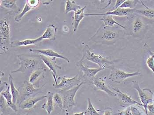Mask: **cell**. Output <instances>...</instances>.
I'll list each match as a JSON object with an SVG mask.
<instances>
[{
    "mask_svg": "<svg viewBox=\"0 0 154 115\" xmlns=\"http://www.w3.org/2000/svg\"><path fill=\"white\" fill-rule=\"evenodd\" d=\"M29 50L30 52L36 53V54H41V55H43V56L48 57L60 58V59L64 60L67 63H70V60L68 58L64 56H63V55H60L59 53L55 52V51H54V50H52V49H29Z\"/></svg>",
    "mask_w": 154,
    "mask_h": 115,
    "instance_id": "14",
    "label": "cell"
},
{
    "mask_svg": "<svg viewBox=\"0 0 154 115\" xmlns=\"http://www.w3.org/2000/svg\"><path fill=\"white\" fill-rule=\"evenodd\" d=\"M34 9V8H33L32 7L30 6V5L26 2V3L23 9L22 12H21L20 14L17 15V17H15V21H16V22H20V21H21V20L23 18L24 15H25L26 14V13L29 12L30 10Z\"/></svg>",
    "mask_w": 154,
    "mask_h": 115,
    "instance_id": "29",
    "label": "cell"
},
{
    "mask_svg": "<svg viewBox=\"0 0 154 115\" xmlns=\"http://www.w3.org/2000/svg\"><path fill=\"white\" fill-rule=\"evenodd\" d=\"M46 70L44 67H41L33 71L29 77V82L35 87H39L40 81L45 77V74Z\"/></svg>",
    "mask_w": 154,
    "mask_h": 115,
    "instance_id": "12",
    "label": "cell"
},
{
    "mask_svg": "<svg viewBox=\"0 0 154 115\" xmlns=\"http://www.w3.org/2000/svg\"><path fill=\"white\" fill-rule=\"evenodd\" d=\"M117 115H134L132 112V108L131 106L127 107L124 111H122L120 113L117 114Z\"/></svg>",
    "mask_w": 154,
    "mask_h": 115,
    "instance_id": "35",
    "label": "cell"
},
{
    "mask_svg": "<svg viewBox=\"0 0 154 115\" xmlns=\"http://www.w3.org/2000/svg\"><path fill=\"white\" fill-rule=\"evenodd\" d=\"M113 91L116 93L119 100L122 103L126 106H130L133 105H139L143 106L142 104L139 103L133 99L131 96L127 94L123 93L117 87L113 88Z\"/></svg>",
    "mask_w": 154,
    "mask_h": 115,
    "instance_id": "11",
    "label": "cell"
},
{
    "mask_svg": "<svg viewBox=\"0 0 154 115\" xmlns=\"http://www.w3.org/2000/svg\"><path fill=\"white\" fill-rule=\"evenodd\" d=\"M10 86H8L5 91L1 92L0 94L6 100L8 107L15 112H17L18 109L17 104H15L12 101V96L11 92H10Z\"/></svg>",
    "mask_w": 154,
    "mask_h": 115,
    "instance_id": "22",
    "label": "cell"
},
{
    "mask_svg": "<svg viewBox=\"0 0 154 115\" xmlns=\"http://www.w3.org/2000/svg\"><path fill=\"white\" fill-rule=\"evenodd\" d=\"M20 95L17 104L18 106L29 98L36 96L41 92L40 88H36L29 81L25 80L23 84L19 89Z\"/></svg>",
    "mask_w": 154,
    "mask_h": 115,
    "instance_id": "6",
    "label": "cell"
},
{
    "mask_svg": "<svg viewBox=\"0 0 154 115\" xmlns=\"http://www.w3.org/2000/svg\"><path fill=\"white\" fill-rule=\"evenodd\" d=\"M9 23L5 18L0 21V48L1 51L6 53L10 50L11 42Z\"/></svg>",
    "mask_w": 154,
    "mask_h": 115,
    "instance_id": "4",
    "label": "cell"
},
{
    "mask_svg": "<svg viewBox=\"0 0 154 115\" xmlns=\"http://www.w3.org/2000/svg\"><path fill=\"white\" fill-rule=\"evenodd\" d=\"M81 8V6L78 5L75 1L67 0L66 2L65 13L67 14L71 12H75Z\"/></svg>",
    "mask_w": 154,
    "mask_h": 115,
    "instance_id": "27",
    "label": "cell"
},
{
    "mask_svg": "<svg viewBox=\"0 0 154 115\" xmlns=\"http://www.w3.org/2000/svg\"><path fill=\"white\" fill-rule=\"evenodd\" d=\"M25 115H29V114H28L27 113V114H26Z\"/></svg>",
    "mask_w": 154,
    "mask_h": 115,
    "instance_id": "40",
    "label": "cell"
},
{
    "mask_svg": "<svg viewBox=\"0 0 154 115\" xmlns=\"http://www.w3.org/2000/svg\"><path fill=\"white\" fill-rule=\"evenodd\" d=\"M71 115H85V112H82L81 113H74L72 114Z\"/></svg>",
    "mask_w": 154,
    "mask_h": 115,
    "instance_id": "38",
    "label": "cell"
},
{
    "mask_svg": "<svg viewBox=\"0 0 154 115\" xmlns=\"http://www.w3.org/2000/svg\"><path fill=\"white\" fill-rule=\"evenodd\" d=\"M85 84L84 82L81 83L78 86L66 91H60L59 93L62 97L63 101V110L65 111L66 115L68 114L75 105V97L77 92L83 84Z\"/></svg>",
    "mask_w": 154,
    "mask_h": 115,
    "instance_id": "3",
    "label": "cell"
},
{
    "mask_svg": "<svg viewBox=\"0 0 154 115\" xmlns=\"http://www.w3.org/2000/svg\"><path fill=\"white\" fill-rule=\"evenodd\" d=\"M139 1H132V0H125L121 6L119 8H129V9H134L137 3Z\"/></svg>",
    "mask_w": 154,
    "mask_h": 115,
    "instance_id": "32",
    "label": "cell"
},
{
    "mask_svg": "<svg viewBox=\"0 0 154 115\" xmlns=\"http://www.w3.org/2000/svg\"><path fill=\"white\" fill-rule=\"evenodd\" d=\"M26 2L29 4V5L34 8V9L38 6L40 1L39 0H27Z\"/></svg>",
    "mask_w": 154,
    "mask_h": 115,
    "instance_id": "36",
    "label": "cell"
},
{
    "mask_svg": "<svg viewBox=\"0 0 154 115\" xmlns=\"http://www.w3.org/2000/svg\"><path fill=\"white\" fill-rule=\"evenodd\" d=\"M100 20L103 22V24L102 25L103 27L108 28V27H113L115 26H118L125 29H126L125 26L122 25L116 21L113 18V16H103V18L100 19Z\"/></svg>",
    "mask_w": 154,
    "mask_h": 115,
    "instance_id": "25",
    "label": "cell"
},
{
    "mask_svg": "<svg viewBox=\"0 0 154 115\" xmlns=\"http://www.w3.org/2000/svg\"><path fill=\"white\" fill-rule=\"evenodd\" d=\"M20 61V67L17 69L11 71L12 74L17 73H26L31 72L41 68L42 59L38 54V56L30 55L27 54H21L17 56Z\"/></svg>",
    "mask_w": 154,
    "mask_h": 115,
    "instance_id": "1",
    "label": "cell"
},
{
    "mask_svg": "<svg viewBox=\"0 0 154 115\" xmlns=\"http://www.w3.org/2000/svg\"><path fill=\"white\" fill-rule=\"evenodd\" d=\"M47 101L46 103L43 104L41 106L42 109L46 110L48 115H51V113L54 110V104L53 101L54 94L51 92H47Z\"/></svg>",
    "mask_w": 154,
    "mask_h": 115,
    "instance_id": "24",
    "label": "cell"
},
{
    "mask_svg": "<svg viewBox=\"0 0 154 115\" xmlns=\"http://www.w3.org/2000/svg\"><path fill=\"white\" fill-rule=\"evenodd\" d=\"M105 77L96 78L93 82V85L99 91H103L112 97H117L116 94L114 92H112L107 86L105 80Z\"/></svg>",
    "mask_w": 154,
    "mask_h": 115,
    "instance_id": "17",
    "label": "cell"
},
{
    "mask_svg": "<svg viewBox=\"0 0 154 115\" xmlns=\"http://www.w3.org/2000/svg\"><path fill=\"white\" fill-rule=\"evenodd\" d=\"M132 84H133L134 88L137 90V92L138 93L140 101H141V103H142L143 106L145 109L146 115H148V110H147V109H148V105L149 102L152 101V99L150 98L148 96V95L144 92V89L142 90L140 88L137 81H133L132 82Z\"/></svg>",
    "mask_w": 154,
    "mask_h": 115,
    "instance_id": "13",
    "label": "cell"
},
{
    "mask_svg": "<svg viewBox=\"0 0 154 115\" xmlns=\"http://www.w3.org/2000/svg\"><path fill=\"white\" fill-rule=\"evenodd\" d=\"M65 115V114H64V115Z\"/></svg>",
    "mask_w": 154,
    "mask_h": 115,
    "instance_id": "41",
    "label": "cell"
},
{
    "mask_svg": "<svg viewBox=\"0 0 154 115\" xmlns=\"http://www.w3.org/2000/svg\"><path fill=\"white\" fill-rule=\"evenodd\" d=\"M143 26L144 23L141 18H136L132 24V32L133 34H136L140 32L143 28Z\"/></svg>",
    "mask_w": 154,
    "mask_h": 115,
    "instance_id": "28",
    "label": "cell"
},
{
    "mask_svg": "<svg viewBox=\"0 0 154 115\" xmlns=\"http://www.w3.org/2000/svg\"><path fill=\"white\" fill-rule=\"evenodd\" d=\"M141 2L143 5L145 7V9H137L135 8L134 14H138L151 20H154V9L149 8L146 6L142 1H141Z\"/></svg>",
    "mask_w": 154,
    "mask_h": 115,
    "instance_id": "23",
    "label": "cell"
},
{
    "mask_svg": "<svg viewBox=\"0 0 154 115\" xmlns=\"http://www.w3.org/2000/svg\"><path fill=\"white\" fill-rule=\"evenodd\" d=\"M58 79L61 81L59 83L53 84L54 88L60 89L61 91H66L71 90L75 86H78L82 82L80 76L77 74L73 77H66V76L63 77H59Z\"/></svg>",
    "mask_w": 154,
    "mask_h": 115,
    "instance_id": "7",
    "label": "cell"
},
{
    "mask_svg": "<svg viewBox=\"0 0 154 115\" xmlns=\"http://www.w3.org/2000/svg\"><path fill=\"white\" fill-rule=\"evenodd\" d=\"M16 0H0L1 8L8 11L10 14H17L20 11V8L17 5Z\"/></svg>",
    "mask_w": 154,
    "mask_h": 115,
    "instance_id": "15",
    "label": "cell"
},
{
    "mask_svg": "<svg viewBox=\"0 0 154 115\" xmlns=\"http://www.w3.org/2000/svg\"><path fill=\"white\" fill-rule=\"evenodd\" d=\"M101 29L103 30L102 33L101 39L103 42H115L119 40V34L117 32L107 29L106 27L100 26Z\"/></svg>",
    "mask_w": 154,
    "mask_h": 115,
    "instance_id": "19",
    "label": "cell"
},
{
    "mask_svg": "<svg viewBox=\"0 0 154 115\" xmlns=\"http://www.w3.org/2000/svg\"><path fill=\"white\" fill-rule=\"evenodd\" d=\"M140 75V73L139 72L132 73H127L115 67H113L111 69V73L108 77V79L111 82L119 83L128 78L135 77Z\"/></svg>",
    "mask_w": 154,
    "mask_h": 115,
    "instance_id": "8",
    "label": "cell"
},
{
    "mask_svg": "<svg viewBox=\"0 0 154 115\" xmlns=\"http://www.w3.org/2000/svg\"><path fill=\"white\" fill-rule=\"evenodd\" d=\"M125 1V0H117V1H116L115 5L113 7V10L119 8L122 5L123 3Z\"/></svg>",
    "mask_w": 154,
    "mask_h": 115,
    "instance_id": "37",
    "label": "cell"
},
{
    "mask_svg": "<svg viewBox=\"0 0 154 115\" xmlns=\"http://www.w3.org/2000/svg\"><path fill=\"white\" fill-rule=\"evenodd\" d=\"M134 9H129V8H118L114 9L112 11H107L103 13H98V14H90L91 16H116L118 17H129L134 14Z\"/></svg>",
    "mask_w": 154,
    "mask_h": 115,
    "instance_id": "10",
    "label": "cell"
},
{
    "mask_svg": "<svg viewBox=\"0 0 154 115\" xmlns=\"http://www.w3.org/2000/svg\"><path fill=\"white\" fill-rule=\"evenodd\" d=\"M47 97V95H44L36 96L29 98L19 105V107L20 109H27L29 110L34 108L36 104L39 102L43 100Z\"/></svg>",
    "mask_w": 154,
    "mask_h": 115,
    "instance_id": "16",
    "label": "cell"
},
{
    "mask_svg": "<svg viewBox=\"0 0 154 115\" xmlns=\"http://www.w3.org/2000/svg\"><path fill=\"white\" fill-rule=\"evenodd\" d=\"M88 101V106L87 109L85 110V115H102L98 113L100 110H97L95 109L94 106H93L91 100L90 98H88L87 99Z\"/></svg>",
    "mask_w": 154,
    "mask_h": 115,
    "instance_id": "30",
    "label": "cell"
},
{
    "mask_svg": "<svg viewBox=\"0 0 154 115\" xmlns=\"http://www.w3.org/2000/svg\"><path fill=\"white\" fill-rule=\"evenodd\" d=\"M38 55L40 57L42 61L51 71L52 76L55 80V84H58L57 78L59 77H58L57 74V69L62 70V68L56 63V58L48 57L45 56L41 55V54H38Z\"/></svg>",
    "mask_w": 154,
    "mask_h": 115,
    "instance_id": "9",
    "label": "cell"
},
{
    "mask_svg": "<svg viewBox=\"0 0 154 115\" xmlns=\"http://www.w3.org/2000/svg\"><path fill=\"white\" fill-rule=\"evenodd\" d=\"M103 115H112V112L110 110H106Z\"/></svg>",
    "mask_w": 154,
    "mask_h": 115,
    "instance_id": "39",
    "label": "cell"
},
{
    "mask_svg": "<svg viewBox=\"0 0 154 115\" xmlns=\"http://www.w3.org/2000/svg\"><path fill=\"white\" fill-rule=\"evenodd\" d=\"M146 64L154 74V53L151 52V55L146 60Z\"/></svg>",
    "mask_w": 154,
    "mask_h": 115,
    "instance_id": "34",
    "label": "cell"
},
{
    "mask_svg": "<svg viewBox=\"0 0 154 115\" xmlns=\"http://www.w3.org/2000/svg\"><path fill=\"white\" fill-rule=\"evenodd\" d=\"M9 107L6 100L2 95H0V111L1 115H4L7 113V109Z\"/></svg>",
    "mask_w": 154,
    "mask_h": 115,
    "instance_id": "33",
    "label": "cell"
},
{
    "mask_svg": "<svg viewBox=\"0 0 154 115\" xmlns=\"http://www.w3.org/2000/svg\"><path fill=\"white\" fill-rule=\"evenodd\" d=\"M54 106L63 110V101L60 93H56L53 97Z\"/></svg>",
    "mask_w": 154,
    "mask_h": 115,
    "instance_id": "31",
    "label": "cell"
},
{
    "mask_svg": "<svg viewBox=\"0 0 154 115\" xmlns=\"http://www.w3.org/2000/svg\"><path fill=\"white\" fill-rule=\"evenodd\" d=\"M83 59H82L76 63L77 68L80 71L81 76H80L82 82L85 83V84H93L94 80L96 78V75L100 71H102L101 68L98 69H91L84 65Z\"/></svg>",
    "mask_w": 154,
    "mask_h": 115,
    "instance_id": "5",
    "label": "cell"
},
{
    "mask_svg": "<svg viewBox=\"0 0 154 115\" xmlns=\"http://www.w3.org/2000/svg\"><path fill=\"white\" fill-rule=\"evenodd\" d=\"M57 31V28L54 24L48 25L46 28L42 35L41 36L42 40H48L50 41L56 40V34Z\"/></svg>",
    "mask_w": 154,
    "mask_h": 115,
    "instance_id": "20",
    "label": "cell"
},
{
    "mask_svg": "<svg viewBox=\"0 0 154 115\" xmlns=\"http://www.w3.org/2000/svg\"><path fill=\"white\" fill-rule=\"evenodd\" d=\"M82 58L84 61L87 60L96 64L103 70L113 68L114 64L119 60L118 59L112 60L100 54H95L91 52V48L88 45H85L84 48Z\"/></svg>",
    "mask_w": 154,
    "mask_h": 115,
    "instance_id": "2",
    "label": "cell"
},
{
    "mask_svg": "<svg viewBox=\"0 0 154 115\" xmlns=\"http://www.w3.org/2000/svg\"><path fill=\"white\" fill-rule=\"evenodd\" d=\"M42 40L41 37L37 38L35 39H26L23 41H16L11 42V47H16L23 46H28V45L37 44L40 42Z\"/></svg>",
    "mask_w": 154,
    "mask_h": 115,
    "instance_id": "21",
    "label": "cell"
},
{
    "mask_svg": "<svg viewBox=\"0 0 154 115\" xmlns=\"http://www.w3.org/2000/svg\"><path fill=\"white\" fill-rule=\"evenodd\" d=\"M86 8V6H85L74 13V16L72 18V22L71 23V25L73 26L74 32L77 31L79 25L83 18L85 17H89V14H85L84 13L85 10Z\"/></svg>",
    "mask_w": 154,
    "mask_h": 115,
    "instance_id": "18",
    "label": "cell"
},
{
    "mask_svg": "<svg viewBox=\"0 0 154 115\" xmlns=\"http://www.w3.org/2000/svg\"><path fill=\"white\" fill-rule=\"evenodd\" d=\"M8 81H9V85L10 87V92L12 96V101L15 104H17V101L20 92L15 86L14 84V79L11 74H8Z\"/></svg>",
    "mask_w": 154,
    "mask_h": 115,
    "instance_id": "26",
    "label": "cell"
}]
</instances>
